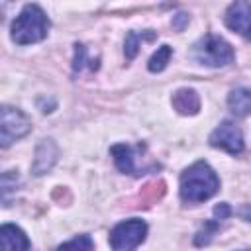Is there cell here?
Returning <instances> with one entry per match:
<instances>
[{"label":"cell","mask_w":251,"mask_h":251,"mask_svg":"<svg viewBox=\"0 0 251 251\" xmlns=\"http://www.w3.org/2000/svg\"><path fill=\"white\" fill-rule=\"evenodd\" d=\"M143 39H147V41L155 39V31H151V29H147L145 33L129 31V33L126 35V43H124V53H126V59H127V61H131V59H133V57L137 55L139 43H141Z\"/></svg>","instance_id":"4fadbf2b"},{"label":"cell","mask_w":251,"mask_h":251,"mask_svg":"<svg viewBox=\"0 0 251 251\" xmlns=\"http://www.w3.org/2000/svg\"><path fill=\"white\" fill-rule=\"evenodd\" d=\"M57 157H59V147H57L55 139L43 137L37 143V147H35V157H33V163H31V173L35 176H41V175L49 173L53 169V165L57 163Z\"/></svg>","instance_id":"ba28073f"},{"label":"cell","mask_w":251,"mask_h":251,"mask_svg":"<svg viewBox=\"0 0 251 251\" xmlns=\"http://www.w3.org/2000/svg\"><path fill=\"white\" fill-rule=\"evenodd\" d=\"M212 147L224 149L229 155H239L243 151V133L239 126L231 120H224L208 137Z\"/></svg>","instance_id":"8992f818"},{"label":"cell","mask_w":251,"mask_h":251,"mask_svg":"<svg viewBox=\"0 0 251 251\" xmlns=\"http://www.w3.org/2000/svg\"><path fill=\"white\" fill-rule=\"evenodd\" d=\"M0 245L6 251H25L31 247L27 235L14 224H4L0 227Z\"/></svg>","instance_id":"9c48e42d"},{"label":"cell","mask_w":251,"mask_h":251,"mask_svg":"<svg viewBox=\"0 0 251 251\" xmlns=\"http://www.w3.org/2000/svg\"><path fill=\"white\" fill-rule=\"evenodd\" d=\"M218 229H220V220H208V222H204V227L194 237V245H208L212 241V235Z\"/></svg>","instance_id":"2e32d148"},{"label":"cell","mask_w":251,"mask_h":251,"mask_svg":"<svg viewBox=\"0 0 251 251\" xmlns=\"http://www.w3.org/2000/svg\"><path fill=\"white\" fill-rule=\"evenodd\" d=\"M226 25L245 39H251V4L247 0L231 2L226 10Z\"/></svg>","instance_id":"52a82bcc"},{"label":"cell","mask_w":251,"mask_h":251,"mask_svg":"<svg viewBox=\"0 0 251 251\" xmlns=\"http://www.w3.org/2000/svg\"><path fill=\"white\" fill-rule=\"evenodd\" d=\"M186 24H188V14H184V12H180V14H176V16L173 18V27H175L176 31H182V29L186 27Z\"/></svg>","instance_id":"ffe728a7"},{"label":"cell","mask_w":251,"mask_h":251,"mask_svg":"<svg viewBox=\"0 0 251 251\" xmlns=\"http://www.w3.org/2000/svg\"><path fill=\"white\" fill-rule=\"evenodd\" d=\"M220 190V178L206 161H196L180 173L178 194L184 204H200Z\"/></svg>","instance_id":"6da1fadb"},{"label":"cell","mask_w":251,"mask_h":251,"mask_svg":"<svg viewBox=\"0 0 251 251\" xmlns=\"http://www.w3.org/2000/svg\"><path fill=\"white\" fill-rule=\"evenodd\" d=\"M18 184H20V175L18 171H6L2 175V180H0V192H2V204L8 206L10 202V194H14L18 190Z\"/></svg>","instance_id":"5bb4252c"},{"label":"cell","mask_w":251,"mask_h":251,"mask_svg":"<svg viewBox=\"0 0 251 251\" xmlns=\"http://www.w3.org/2000/svg\"><path fill=\"white\" fill-rule=\"evenodd\" d=\"M231 214H233V210L229 208L227 202H220V204L214 208V216H216V220H220V222H222V220H227Z\"/></svg>","instance_id":"d6986e66"},{"label":"cell","mask_w":251,"mask_h":251,"mask_svg":"<svg viewBox=\"0 0 251 251\" xmlns=\"http://www.w3.org/2000/svg\"><path fill=\"white\" fill-rule=\"evenodd\" d=\"M192 57L200 65H206V67H226L233 63L235 53L224 37L206 33L192 45Z\"/></svg>","instance_id":"3957f363"},{"label":"cell","mask_w":251,"mask_h":251,"mask_svg":"<svg viewBox=\"0 0 251 251\" xmlns=\"http://www.w3.org/2000/svg\"><path fill=\"white\" fill-rule=\"evenodd\" d=\"M84 61H86V49L82 43H75V59H73V71L78 73L82 67H84Z\"/></svg>","instance_id":"ac0fdd59"},{"label":"cell","mask_w":251,"mask_h":251,"mask_svg":"<svg viewBox=\"0 0 251 251\" xmlns=\"http://www.w3.org/2000/svg\"><path fill=\"white\" fill-rule=\"evenodd\" d=\"M171 55H173V47L161 45V47L151 55V59H149V63H147V69H149L151 73H161V71L167 67Z\"/></svg>","instance_id":"9a60e30c"},{"label":"cell","mask_w":251,"mask_h":251,"mask_svg":"<svg viewBox=\"0 0 251 251\" xmlns=\"http://www.w3.org/2000/svg\"><path fill=\"white\" fill-rule=\"evenodd\" d=\"M71 247H78V249H92L94 247V241L88 237V235H78L71 241H65L59 245V249H71Z\"/></svg>","instance_id":"e0dca14e"},{"label":"cell","mask_w":251,"mask_h":251,"mask_svg":"<svg viewBox=\"0 0 251 251\" xmlns=\"http://www.w3.org/2000/svg\"><path fill=\"white\" fill-rule=\"evenodd\" d=\"M110 153H112V159H114V165L118 167L120 173H126V175H139L137 173V167H135V149L126 145V143H116L110 147Z\"/></svg>","instance_id":"30bf717a"},{"label":"cell","mask_w":251,"mask_h":251,"mask_svg":"<svg viewBox=\"0 0 251 251\" xmlns=\"http://www.w3.org/2000/svg\"><path fill=\"white\" fill-rule=\"evenodd\" d=\"M49 18L37 4H25L10 25V37L18 45H31L47 37Z\"/></svg>","instance_id":"7a4b0ae2"},{"label":"cell","mask_w":251,"mask_h":251,"mask_svg":"<svg viewBox=\"0 0 251 251\" xmlns=\"http://www.w3.org/2000/svg\"><path fill=\"white\" fill-rule=\"evenodd\" d=\"M147 235V224L139 218H131L126 222H120L110 231V247L116 251H129L139 247L145 241Z\"/></svg>","instance_id":"277c9868"},{"label":"cell","mask_w":251,"mask_h":251,"mask_svg":"<svg viewBox=\"0 0 251 251\" xmlns=\"http://www.w3.org/2000/svg\"><path fill=\"white\" fill-rule=\"evenodd\" d=\"M31 131V120L14 106L4 104L0 110V141L2 147H8L12 141L22 139Z\"/></svg>","instance_id":"5b68a950"},{"label":"cell","mask_w":251,"mask_h":251,"mask_svg":"<svg viewBox=\"0 0 251 251\" xmlns=\"http://www.w3.org/2000/svg\"><path fill=\"white\" fill-rule=\"evenodd\" d=\"M173 108L182 116H194L200 110V96L192 88H178L173 94Z\"/></svg>","instance_id":"8fae6325"},{"label":"cell","mask_w":251,"mask_h":251,"mask_svg":"<svg viewBox=\"0 0 251 251\" xmlns=\"http://www.w3.org/2000/svg\"><path fill=\"white\" fill-rule=\"evenodd\" d=\"M235 214H237L241 220L251 222V204H243V206H239V208L235 210Z\"/></svg>","instance_id":"44dd1931"},{"label":"cell","mask_w":251,"mask_h":251,"mask_svg":"<svg viewBox=\"0 0 251 251\" xmlns=\"http://www.w3.org/2000/svg\"><path fill=\"white\" fill-rule=\"evenodd\" d=\"M227 106L231 114L237 118H245L251 114V90L249 88H233L227 94Z\"/></svg>","instance_id":"7c38bea8"}]
</instances>
